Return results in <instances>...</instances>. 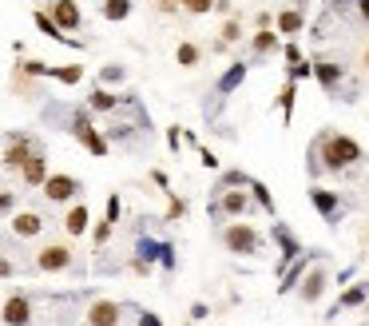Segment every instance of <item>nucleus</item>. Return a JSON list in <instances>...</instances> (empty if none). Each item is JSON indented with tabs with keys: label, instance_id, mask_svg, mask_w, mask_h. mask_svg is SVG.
<instances>
[{
	"label": "nucleus",
	"instance_id": "obj_1",
	"mask_svg": "<svg viewBox=\"0 0 369 326\" xmlns=\"http://www.w3.org/2000/svg\"><path fill=\"white\" fill-rule=\"evenodd\" d=\"M314 159H318V172H349L361 155V143L349 140V135H334V132H322L318 143H314Z\"/></svg>",
	"mask_w": 369,
	"mask_h": 326
},
{
	"label": "nucleus",
	"instance_id": "obj_2",
	"mask_svg": "<svg viewBox=\"0 0 369 326\" xmlns=\"http://www.w3.org/2000/svg\"><path fill=\"white\" fill-rule=\"evenodd\" d=\"M222 243H227L230 255H259L262 251V235L254 231L250 223H230L222 231Z\"/></svg>",
	"mask_w": 369,
	"mask_h": 326
},
{
	"label": "nucleus",
	"instance_id": "obj_3",
	"mask_svg": "<svg viewBox=\"0 0 369 326\" xmlns=\"http://www.w3.org/2000/svg\"><path fill=\"white\" fill-rule=\"evenodd\" d=\"M36 147H40V143L32 140L28 132H12V135H8V143H4V155H0V163H4L8 172H21L24 159H28V155L36 152Z\"/></svg>",
	"mask_w": 369,
	"mask_h": 326
},
{
	"label": "nucleus",
	"instance_id": "obj_4",
	"mask_svg": "<svg viewBox=\"0 0 369 326\" xmlns=\"http://www.w3.org/2000/svg\"><path fill=\"white\" fill-rule=\"evenodd\" d=\"M310 203L318 207V215L329 227H338L341 219H346V203H341L334 191H326V187H310Z\"/></svg>",
	"mask_w": 369,
	"mask_h": 326
},
{
	"label": "nucleus",
	"instance_id": "obj_5",
	"mask_svg": "<svg viewBox=\"0 0 369 326\" xmlns=\"http://www.w3.org/2000/svg\"><path fill=\"white\" fill-rule=\"evenodd\" d=\"M68 266H72V251L64 243H48L40 255H36V271H44V275H60Z\"/></svg>",
	"mask_w": 369,
	"mask_h": 326
},
{
	"label": "nucleus",
	"instance_id": "obj_6",
	"mask_svg": "<svg viewBox=\"0 0 369 326\" xmlns=\"http://www.w3.org/2000/svg\"><path fill=\"white\" fill-rule=\"evenodd\" d=\"M40 187H44V195H48L52 203H68V199H76V195L84 191L76 175H48Z\"/></svg>",
	"mask_w": 369,
	"mask_h": 326
},
{
	"label": "nucleus",
	"instance_id": "obj_7",
	"mask_svg": "<svg viewBox=\"0 0 369 326\" xmlns=\"http://www.w3.org/2000/svg\"><path fill=\"white\" fill-rule=\"evenodd\" d=\"M246 211H250V191H230V187H219V203H215V215L242 219Z\"/></svg>",
	"mask_w": 369,
	"mask_h": 326
},
{
	"label": "nucleus",
	"instance_id": "obj_8",
	"mask_svg": "<svg viewBox=\"0 0 369 326\" xmlns=\"http://www.w3.org/2000/svg\"><path fill=\"white\" fill-rule=\"evenodd\" d=\"M0 315L8 326H32V298L28 295H8L4 306H0Z\"/></svg>",
	"mask_w": 369,
	"mask_h": 326
},
{
	"label": "nucleus",
	"instance_id": "obj_9",
	"mask_svg": "<svg viewBox=\"0 0 369 326\" xmlns=\"http://www.w3.org/2000/svg\"><path fill=\"white\" fill-rule=\"evenodd\" d=\"M48 16L56 21V28H60V32H76L84 24L80 4H76V0H52V12H48Z\"/></svg>",
	"mask_w": 369,
	"mask_h": 326
},
{
	"label": "nucleus",
	"instance_id": "obj_10",
	"mask_svg": "<svg viewBox=\"0 0 369 326\" xmlns=\"http://www.w3.org/2000/svg\"><path fill=\"white\" fill-rule=\"evenodd\" d=\"M120 303H111V298H100V303H91L88 310V326H120Z\"/></svg>",
	"mask_w": 369,
	"mask_h": 326
},
{
	"label": "nucleus",
	"instance_id": "obj_11",
	"mask_svg": "<svg viewBox=\"0 0 369 326\" xmlns=\"http://www.w3.org/2000/svg\"><path fill=\"white\" fill-rule=\"evenodd\" d=\"M21 175H24V184H28V187H40L44 179H48V159H44V147H36V152L24 159Z\"/></svg>",
	"mask_w": 369,
	"mask_h": 326
},
{
	"label": "nucleus",
	"instance_id": "obj_12",
	"mask_svg": "<svg viewBox=\"0 0 369 326\" xmlns=\"http://www.w3.org/2000/svg\"><path fill=\"white\" fill-rule=\"evenodd\" d=\"M314 76L322 80L326 96H338V88H341V64H334V60H314Z\"/></svg>",
	"mask_w": 369,
	"mask_h": 326
},
{
	"label": "nucleus",
	"instance_id": "obj_13",
	"mask_svg": "<svg viewBox=\"0 0 369 326\" xmlns=\"http://www.w3.org/2000/svg\"><path fill=\"white\" fill-rule=\"evenodd\" d=\"M44 231V219L36 211H21V215H12V235L16 239H36V235Z\"/></svg>",
	"mask_w": 369,
	"mask_h": 326
},
{
	"label": "nucleus",
	"instance_id": "obj_14",
	"mask_svg": "<svg viewBox=\"0 0 369 326\" xmlns=\"http://www.w3.org/2000/svg\"><path fill=\"white\" fill-rule=\"evenodd\" d=\"M326 295V266H314L310 275H302V303H318Z\"/></svg>",
	"mask_w": 369,
	"mask_h": 326
},
{
	"label": "nucleus",
	"instance_id": "obj_15",
	"mask_svg": "<svg viewBox=\"0 0 369 326\" xmlns=\"http://www.w3.org/2000/svg\"><path fill=\"white\" fill-rule=\"evenodd\" d=\"M274 239H278V247H282V266H290L294 263V259L302 255V247H298V239H294V235H290V227L286 223H274Z\"/></svg>",
	"mask_w": 369,
	"mask_h": 326
},
{
	"label": "nucleus",
	"instance_id": "obj_16",
	"mask_svg": "<svg viewBox=\"0 0 369 326\" xmlns=\"http://www.w3.org/2000/svg\"><path fill=\"white\" fill-rule=\"evenodd\" d=\"M242 80H246V64H242V60H234V64H230V68L219 76L215 92H219V96H230V92H234V88H239Z\"/></svg>",
	"mask_w": 369,
	"mask_h": 326
},
{
	"label": "nucleus",
	"instance_id": "obj_17",
	"mask_svg": "<svg viewBox=\"0 0 369 326\" xmlns=\"http://www.w3.org/2000/svg\"><path fill=\"white\" fill-rule=\"evenodd\" d=\"M369 298V283H358V286H349L346 295L338 298V303H334V310H329V318L338 315V310H353V306H361Z\"/></svg>",
	"mask_w": 369,
	"mask_h": 326
},
{
	"label": "nucleus",
	"instance_id": "obj_18",
	"mask_svg": "<svg viewBox=\"0 0 369 326\" xmlns=\"http://www.w3.org/2000/svg\"><path fill=\"white\" fill-rule=\"evenodd\" d=\"M120 103H123V96H111L108 88H103V84L88 96V108H91V112H115Z\"/></svg>",
	"mask_w": 369,
	"mask_h": 326
},
{
	"label": "nucleus",
	"instance_id": "obj_19",
	"mask_svg": "<svg viewBox=\"0 0 369 326\" xmlns=\"http://www.w3.org/2000/svg\"><path fill=\"white\" fill-rule=\"evenodd\" d=\"M302 28H306V16H302L298 9H286V12H278V32H282V36H298Z\"/></svg>",
	"mask_w": 369,
	"mask_h": 326
},
{
	"label": "nucleus",
	"instance_id": "obj_20",
	"mask_svg": "<svg viewBox=\"0 0 369 326\" xmlns=\"http://www.w3.org/2000/svg\"><path fill=\"white\" fill-rule=\"evenodd\" d=\"M32 21H36V28H40L44 36H52V40H60V44H72V48H76V40H72L68 32H60V28H56V21H52L48 12H36Z\"/></svg>",
	"mask_w": 369,
	"mask_h": 326
},
{
	"label": "nucleus",
	"instance_id": "obj_21",
	"mask_svg": "<svg viewBox=\"0 0 369 326\" xmlns=\"http://www.w3.org/2000/svg\"><path fill=\"white\" fill-rule=\"evenodd\" d=\"M131 9H135V4H131V0H103L100 4V12H103V21H127L131 16Z\"/></svg>",
	"mask_w": 369,
	"mask_h": 326
},
{
	"label": "nucleus",
	"instance_id": "obj_22",
	"mask_svg": "<svg viewBox=\"0 0 369 326\" xmlns=\"http://www.w3.org/2000/svg\"><path fill=\"white\" fill-rule=\"evenodd\" d=\"M306 266H310V255H298V259H294V266H290L286 275H282V286H278L282 295H286V291H294V286L302 283V275H306Z\"/></svg>",
	"mask_w": 369,
	"mask_h": 326
},
{
	"label": "nucleus",
	"instance_id": "obj_23",
	"mask_svg": "<svg viewBox=\"0 0 369 326\" xmlns=\"http://www.w3.org/2000/svg\"><path fill=\"white\" fill-rule=\"evenodd\" d=\"M88 223H91V215H88V207H84V203H76L68 211V219H64L68 235H84V231H88Z\"/></svg>",
	"mask_w": 369,
	"mask_h": 326
},
{
	"label": "nucleus",
	"instance_id": "obj_24",
	"mask_svg": "<svg viewBox=\"0 0 369 326\" xmlns=\"http://www.w3.org/2000/svg\"><path fill=\"white\" fill-rule=\"evenodd\" d=\"M294 96H298V84H294V80H286V84H282V92H278L282 123H290V120H294Z\"/></svg>",
	"mask_w": 369,
	"mask_h": 326
},
{
	"label": "nucleus",
	"instance_id": "obj_25",
	"mask_svg": "<svg viewBox=\"0 0 369 326\" xmlns=\"http://www.w3.org/2000/svg\"><path fill=\"white\" fill-rule=\"evenodd\" d=\"M250 48H254V56H270V52L278 48V36H274L270 28H259V32H254V44H250Z\"/></svg>",
	"mask_w": 369,
	"mask_h": 326
},
{
	"label": "nucleus",
	"instance_id": "obj_26",
	"mask_svg": "<svg viewBox=\"0 0 369 326\" xmlns=\"http://www.w3.org/2000/svg\"><path fill=\"white\" fill-rule=\"evenodd\" d=\"M199 56H203L199 44H191V40H183L179 48H175V60H179L183 68H195V64H199Z\"/></svg>",
	"mask_w": 369,
	"mask_h": 326
},
{
	"label": "nucleus",
	"instance_id": "obj_27",
	"mask_svg": "<svg viewBox=\"0 0 369 326\" xmlns=\"http://www.w3.org/2000/svg\"><path fill=\"white\" fill-rule=\"evenodd\" d=\"M52 80H60V84H80L84 80V68L80 64H68V68H48Z\"/></svg>",
	"mask_w": 369,
	"mask_h": 326
},
{
	"label": "nucleus",
	"instance_id": "obj_28",
	"mask_svg": "<svg viewBox=\"0 0 369 326\" xmlns=\"http://www.w3.org/2000/svg\"><path fill=\"white\" fill-rule=\"evenodd\" d=\"M84 147H88V152L91 155H108V140H103V135L100 132H96V128H91V132H84Z\"/></svg>",
	"mask_w": 369,
	"mask_h": 326
},
{
	"label": "nucleus",
	"instance_id": "obj_29",
	"mask_svg": "<svg viewBox=\"0 0 369 326\" xmlns=\"http://www.w3.org/2000/svg\"><path fill=\"white\" fill-rule=\"evenodd\" d=\"M246 187H250V195L259 199V207H262V211H270V215H274V199H270V191H266V187H262L259 179H250Z\"/></svg>",
	"mask_w": 369,
	"mask_h": 326
},
{
	"label": "nucleus",
	"instance_id": "obj_30",
	"mask_svg": "<svg viewBox=\"0 0 369 326\" xmlns=\"http://www.w3.org/2000/svg\"><path fill=\"white\" fill-rule=\"evenodd\" d=\"M246 184H250L246 172H227V175L219 179V187H246Z\"/></svg>",
	"mask_w": 369,
	"mask_h": 326
},
{
	"label": "nucleus",
	"instance_id": "obj_31",
	"mask_svg": "<svg viewBox=\"0 0 369 326\" xmlns=\"http://www.w3.org/2000/svg\"><path fill=\"white\" fill-rule=\"evenodd\" d=\"M310 76H314V64H310V60L290 64V80H294V84H298V80H310Z\"/></svg>",
	"mask_w": 369,
	"mask_h": 326
},
{
	"label": "nucleus",
	"instance_id": "obj_32",
	"mask_svg": "<svg viewBox=\"0 0 369 326\" xmlns=\"http://www.w3.org/2000/svg\"><path fill=\"white\" fill-rule=\"evenodd\" d=\"M21 76H48V64H44V60H24Z\"/></svg>",
	"mask_w": 369,
	"mask_h": 326
},
{
	"label": "nucleus",
	"instance_id": "obj_33",
	"mask_svg": "<svg viewBox=\"0 0 369 326\" xmlns=\"http://www.w3.org/2000/svg\"><path fill=\"white\" fill-rule=\"evenodd\" d=\"M179 4H183L187 12H195V16H203V12L215 9V0H179Z\"/></svg>",
	"mask_w": 369,
	"mask_h": 326
},
{
	"label": "nucleus",
	"instance_id": "obj_34",
	"mask_svg": "<svg viewBox=\"0 0 369 326\" xmlns=\"http://www.w3.org/2000/svg\"><path fill=\"white\" fill-rule=\"evenodd\" d=\"M100 80L103 84H120L123 80V68H120V64H108V68L100 72Z\"/></svg>",
	"mask_w": 369,
	"mask_h": 326
},
{
	"label": "nucleus",
	"instance_id": "obj_35",
	"mask_svg": "<svg viewBox=\"0 0 369 326\" xmlns=\"http://www.w3.org/2000/svg\"><path fill=\"white\" fill-rule=\"evenodd\" d=\"M91 239H96V247H103L111 239V223L103 219V223H96V231H91Z\"/></svg>",
	"mask_w": 369,
	"mask_h": 326
},
{
	"label": "nucleus",
	"instance_id": "obj_36",
	"mask_svg": "<svg viewBox=\"0 0 369 326\" xmlns=\"http://www.w3.org/2000/svg\"><path fill=\"white\" fill-rule=\"evenodd\" d=\"M239 36H242V28H239V24H234V21H227V24H222V44L239 40Z\"/></svg>",
	"mask_w": 369,
	"mask_h": 326
},
{
	"label": "nucleus",
	"instance_id": "obj_37",
	"mask_svg": "<svg viewBox=\"0 0 369 326\" xmlns=\"http://www.w3.org/2000/svg\"><path fill=\"white\" fill-rule=\"evenodd\" d=\"M12 207H16V195H12V191H0V215H8Z\"/></svg>",
	"mask_w": 369,
	"mask_h": 326
},
{
	"label": "nucleus",
	"instance_id": "obj_38",
	"mask_svg": "<svg viewBox=\"0 0 369 326\" xmlns=\"http://www.w3.org/2000/svg\"><path fill=\"white\" fill-rule=\"evenodd\" d=\"M187 215V203L183 199H171V211H167V219H183Z\"/></svg>",
	"mask_w": 369,
	"mask_h": 326
},
{
	"label": "nucleus",
	"instance_id": "obj_39",
	"mask_svg": "<svg viewBox=\"0 0 369 326\" xmlns=\"http://www.w3.org/2000/svg\"><path fill=\"white\" fill-rule=\"evenodd\" d=\"M120 219V195H111L108 199V223H115Z\"/></svg>",
	"mask_w": 369,
	"mask_h": 326
},
{
	"label": "nucleus",
	"instance_id": "obj_40",
	"mask_svg": "<svg viewBox=\"0 0 369 326\" xmlns=\"http://www.w3.org/2000/svg\"><path fill=\"white\" fill-rule=\"evenodd\" d=\"M282 52H286V60H290V64H302V60H306V56L298 52V44H286Z\"/></svg>",
	"mask_w": 369,
	"mask_h": 326
},
{
	"label": "nucleus",
	"instance_id": "obj_41",
	"mask_svg": "<svg viewBox=\"0 0 369 326\" xmlns=\"http://www.w3.org/2000/svg\"><path fill=\"white\" fill-rule=\"evenodd\" d=\"M140 326H163V318L151 315V310H143V315H140Z\"/></svg>",
	"mask_w": 369,
	"mask_h": 326
},
{
	"label": "nucleus",
	"instance_id": "obj_42",
	"mask_svg": "<svg viewBox=\"0 0 369 326\" xmlns=\"http://www.w3.org/2000/svg\"><path fill=\"white\" fill-rule=\"evenodd\" d=\"M199 159H203V167H219V155H215V152H207V147L199 152Z\"/></svg>",
	"mask_w": 369,
	"mask_h": 326
},
{
	"label": "nucleus",
	"instance_id": "obj_43",
	"mask_svg": "<svg viewBox=\"0 0 369 326\" xmlns=\"http://www.w3.org/2000/svg\"><path fill=\"white\" fill-rule=\"evenodd\" d=\"M12 275H16V266H12L8 259H0V279H12Z\"/></svg>",
	"mask_w": 369,
	"mask_h": 326
},
{
	"label": "nucleus",
	"instance_id": "obj_44",
	"mask_svg": "<svg viewBox=\"0 0 369 326\" xmlns=\"http://www.w3.org/2000/svg\"><path fill=\"white\" fill-rule=\"evenodd\" d=\"M358 12H361V16L369 21V0H358Z\"/></svg>",
	"mask_w": 369,
	"mask_h": 326
},
{
	"label": "nucleus",
	"instance_id": "obj_45",
	"mask_svg": "<svg viewBox=\"0 0 369 326\" xmlns=\"http://www.w3.org/2000/svg\"><path fill=\"white\" fill-rule=\"evenodd\" d=\"M76 4H80V0H76Z\"/></svg>",
	"mask_w": 369,
	"mask_h": 326
}]
</instances>
